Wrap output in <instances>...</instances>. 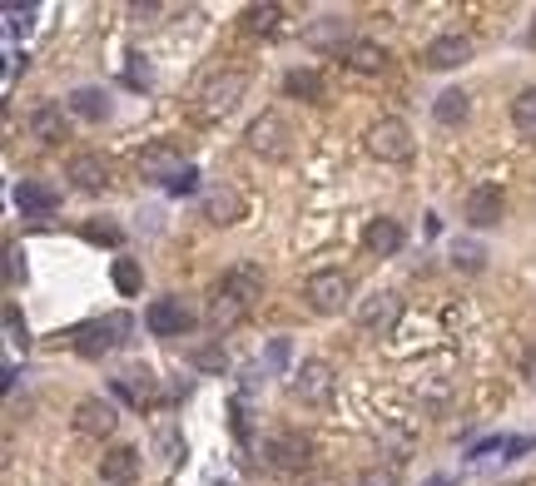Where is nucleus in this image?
<instances>
[{
    "instance_id": "1",
    "label": "nucleus",
    "mask_w": 536,
    "mask_h": 486,
    "mask_svg": "<svg viewBox=\"0 0 536 486\" xmlns=\"http://www.w3.org/2000/svg\"><path fill=\"white\" fill-rule=\"evenodd\" d=\"M244 90H249V75L244 70H209L204 80H199V110L204 115H229L239 100H244Z\"/></svg>"
},
{
    "instance_id": "2",
    "label": "nucleus",
    "mask_w": 536,
    "mask_h": 486,
    "mask_svg": "<svg viewBox=\"0 0 536 486\" xmlns=\"http://www.w3.org/2000/svg\"><path fill=\"white\" fill-rule=\"evenodd\" d=\"M264 467L268 472H278V477H298V472H308V467H313V442H308L303 432H278V437H268L264 442Z\"/></svg>"
},
{
    "instance_id": "3",
    "label": "nucleus",
    "mask_w": 536,
    "mask_h": 486,
    "mask_svg": "<svg viewBox=\"0 0 536 486\" xmlns=\"http://www.w3.org/2000/svg\"><path fill=\"white\" fill-rule=\"evenodd\" d=\"M303 298H308L313 313H343L348 298H353V278H348L343 268H318V273L308 278Z\"/></svg>"
},
{
    "instance_id": "4",
    "label": "nucleus",
    "mask_w": 536,
    "mask_h": 486,
    "mask_svg": "<svg viewBox=\"0 0 536 486\" xmlns=\"http://www.w3.org/2000/svg\"><path fill=\"white\" fill-rule=\"evenodd\" d=\"M130 313H110V318H100V323H85L80 333H75V353L80 358H105V353H115L120 343H125V333H130Z\"/></svg>"
},
{
    "instance_id": "5",
    "label": "nucleus",
    "mask_w": 536,
    "mask_h": 486,
    "mask_svg": "<svg viewBox=\"0 0 536 486\" xmlns=\"http://www.w3.org/2000/svg\"><path fill=\"white\" fill-rule=\"evenodd\" d=\"M368 154L383 159V164H402L412 159V129L402 120H378L368 129Z\"/></svg>"
},
{
    "instance_id": "6",
    "label": "nucleus",
    "mask_w": 536,
    "mask_h": 486,
    "mask_svg": "<svg viewBox=\"0 0 536 486\" xmlns=\"http://www.w3.org/2000/svg\"><path fill=\"white\" fill-rule=\"evenodd\" d=\"M144 328H149L154 338H184V333L194 328V313H189L184 298H154L149 313H144Z\"/></svg>"
},
{
    "instance_id": "7",
    "label": "nucleus",
    "mask_w": 536,
    "mask_h": 486,
    "mask_svg": "<svg viewBox=\"0 0 536 486\" xmlns=\"http://www.w3.org/2000/svg\"><path fill=\"white\" fill-rule=\"evenodd\" d=\"M249 149L254 154H264V159H283L288 149H293V129L283 115H259V120L249 124Z\"/></svg>"
},
{
    "instance_id": "8",
    "label": "nucleus",
    "mask_w": 536,
    "mask_h": 486,
    "mask_svg": "<svg viewBox=\"0 0 536 486\" xmlns=\"http://www.w3.org/2000/svg\"><path fill=\"white\" fill-rule=\"evenodd\" d=\"M462 214H467V224H472V229H497V224L507 219V199H502V189H497V184H477V189L467 194Z\"/></svg>"
},
{
    "instance_id": "9",
    "label": "nucleus",
    "mask_w": 536,
    "mask_h": 486,
    "mask_svg": "<svg viewBox=\"0 0 536 486\" xmlns=\"http://www.w3.org/2000/svg\"><path fill=\"white\" fill-rule=\"evenodd\" d=\"M139 169H144V179H159V184L169 189V184H174L189 164H184V154H179L169 139H159V144H149V149L139 154Z\"/></svg>"
},
{
    "instance_id": "10",
    "label": "nucleus",
    "mask_w": 536,
    "mask_h": 486,
    "mask_svg": "<svg viewBox=\"0 0 536 486\" xmlns=\"http://www.w3.org/2000/svg\"><path fill=\"white\" fill-rule=\"evenodd\" d=\"M244 209H249V204H244V194H239V189H229V184L204 189V199H199V214H204L209 224H219V229H224V224H239V219H244Z\"/></svg>"
},
{
    "instance_id": "11",
    "label": "nucleus",
    "mask_w": 536,
    "mask_h": 486,
    "mask_svg": "<svg viewBox=\"0 0 536 486\" xmlns=\"http://www.w3.org/2000/svg\"><path fill=\"white\" fill-rule=\"evenodd\" d=\"M293 397H303V402H328L333 397V367L318 363V358H308V363L293 372Z\"/></svg>"
},
{
    "instance_id": "12",
    "label": "nucleus",
    "mask_w": 536,
    "mask_h": 486,
    "mask_svg": "<svg viewBox=\"0 0 536 486\" xmlns=\"http://www.w3.org/2000/svg\"><path fill=\"white\" fill-rule=\"evenodd\" d=\"M115 427H120L115 402H105V397H85V402L75 407V432H85V437H110Z\"/></svg>"
},
{
    "instance_id": "13",
    "label": "nucleus",
    "mask_w": 536,
    "mask_h": 486,
    "mask_svg": "<svg viewBox=\"0 0 536 486\" xmlns=\"http://www.w3.org/2000/svg\"><path fill=\"white\" fill-rule=\"evenodd\" d=\"M398 318H402V298L398 293H373V298H363V303H358V323H363L368 333H388Z\"/></svg>"
},
{
    "instance_id": "14",
    "label": "nucleus",
    "mask_w": 536,
    "mask_h": 486,
    "mask_svg": "<svg viewBox=\"0 0 536 486\" xmlns=\"http://www.w3.org/2000/svg\"><path fill=\"white\" fill-rule=\"evenodd\" d=\"M422 60H427L432 70H457V65L472 60V40H467V35H437Z\"/></svg>"
},
{
    "instance_id": "15",
    "label": "nucleus",
    "mask_w": 536,
    "mask_h": 486,
    "mask_svg": "<svg viewBox=\"0 0 536 486\" xmlns=\"http://www.w3.org/2000/svg\"><path fill=\"white\" fill-rule=\"evenodd\" d=\"M219 288H229L239 303H249V308H254V303L264 298V273H259L254 263H234V268L224 273V283H219Z\"/></svg>"
},
{
    "instance_id": "16",
    "label": "nucleus",
    "mask_w": 536,
    "mask_h": 486,
    "mask_svg": "<svg viewBox=\"0 0 536 486\" xmlns=\"http://www.w3.org/2000/svg\"><path fill=\"white\" fill-rule=\"evenodd\" d=\"M139 477V452L134 447H115L100 457V482L105 486H130Z\"/></svg>"
},
{
    "instance_id": "17",
    "label": "nucleus",
    "mask_w": 536,
    "mask_h": 486,
    "mask_svg": "<svg viewBox=\"0 0 536 486\" xmlns=\"http://www.w3.org/2000/svg\"><path fill=\"white\" fill-rule=\"evenodd\" d=\"M70 184L85 189V194H95V189L110 184V164H105L100 154H75V159H70Z\"/></svg>"
},
{
    "instance_id": "18",
    "label": "nucleus",
    "mask_w": 536,
    "mask_h": 486,
    "mask_svg": "<svg viewBox=\"0 0 536 486\" xmlns=\"http://www.w3.org/2000/svg\"><path fill=\"white\" fill-rule=\"evenodd\" d=\"M115 397H125L130 407H149L154 402V372L149 367H130L115 377Z\"/></svg>"
},
{
    "instance_id": "19",
    "label": "nucleus",
    "mask_w": 536,
    "mask_h": 486,
    "mask_svg": "<svg viewBox=\"0 0 536 486\" xmlns=\"http://www.w3.org/2000/svg\"><path fill=\"white\" fill-rule=\"evenodd\" d=\"M15 204H20L25 214H50V209L60 204V194H55V184H45V179H20V184H15Z\"/></svg>"
},
{
    "instance_id": "20",
    "label": "nucleus",
    "mask_w": 536,
    "mask_h": 486,
    "mask_svg": "<svg viewBox=\"0 0 536 486\" xmlns=\"http://www.w3.org/2000/svg\"><path fill=\"white\" fill-rule=\"evenodd\" d=\"M402 239H407V234H402L398 219H373V224H368V234H363V248H368V253H378V258H393V253L402 248Z\"/></svg>"
},
{
    "instance_id": "21",
    "label": "nucleus",
    "mask_w": 536,
    "mask_h": 486,
    "mask_svg": "<svg viewBox=\"0 0 536 486\" xmlns=\"http://www.w3.org/2000/svg\"><path fill=\"white\" fill-rule=\"evenodd\" d=\"M65 105H70V115H80V120H90V124H100L110 115V95H105L100 85H80Z\"/></svg>"
},
{
    "instance_id": "22",
    "label": "nucleus",
    "mask_w": 536,
    "mask_h": 486,
    "mask_svg": "<svg viewBox=\"0 0 536 486\" xmlns=\"http://www.w3.org/2000/svg\"><path fill=\"white\" fill-rule=\"evenodd\" d=\"M283 90H288L293 100H308V105H318V100L328 95V85H323V75H318V70H308V65H298V70H288V75H283Z\"/></svg>"
},
{
    "instance_id": "23",
    "label": "nucleus",
    "mask_w": 536,
    "mask_h": 486,
    "mask_svg": "<svg viewBox=\"0 0 536 486\" xmlns=\"http://www.w3.org/2000/svg\"><path fill=\"white\" fill-rule=\"evenodd\" d=\"M343 60H348L358 75H378V70L388 65V50H383V45H373V40H348Z\"/></svg>"
},
{
    "instance_id": "24",
    "label": "nucleus",
    "mask_w": 536,
    "mask_h": 486,
    "mask_svg": "<svg viewBox=\"0 0 536 486\" xmlns=\"http://www.w3.org/2000/svg\"><path fill=\"white\" fill-rule=\"evenodd\" d=\"M244 318H249V303H239L229 288H219V293H214V303H209V323L224 333V328H239Z\"/></svg>"
},
{
    "instance_id": "25",
    "label": "nucleus",
    "mask_w": 536,
    "mask_h": 486,
    "mask_svg": "<svg viewBox=\"0 0 536 486\" xmlns=\"http://www.w3.org/2000/svg\"><path fill=\"white\" fill-rule=\"evenodd\" d=\"M30 134H35L40 144H60V139H65V110H60V105L30 110Z\"/></svg>"
},
{
    "instance_id": "26",
    "label": "nucleus",
    "mask_w": 536,
    "mask_h": 486,
    "mask_svg": "<svg viewBox=\"0 0 536 486\" xmlns=\"http://www.w3.org/2000/svg\"><path fill=\"white\" fill-rule=\"evenodd\" d=\"M467 110H472L467 90H442V95L432 100V120L437 124H462L467 120Z\"/></svg>"
},
{
    "instance_id": "27",
    "label": "nucleus",
    "mask_w": 536,
    "mask_h": 486,
    "mask_svg": "<svg viewBox=\"0 0 536 486\" xmlns=\"http://www.w3.org/2000/svg\"><path fill=\"white\" fill-rule=\"evenodd\" d=\"M278 20H283V5H249V10H244V25H249L254 35H273Z\"/></svg>"
},
{
    "instance_id": "28",
    "label": "nucleus",
    "mask_w": 536,
    "mask_h": 486,
    "mask_svg": "<svg viewBox=\"0 0 536 486\" xmlns=\"http://www.w3.org/2000/svg\"><path fill=\"white\" fill-rule=\"evenodd\" d=\"M512 124H517L527 139H536V90H522V95L512 100Z\"/></svg>"
},
{
    "instance_id": "29",
    "label": "nucleus",
    "mask_w": 536,
    "mask_h": 486,
    "mask_svg": "<svg viewBox=\"0 0 536 486\" xmlns=\"http://www.w3.org/2000/svg\"><path fill=\"white\" fill-rule=\"evenodd\" d=\"M189 363L199 367V372H224V367H229V353H224V343H199V348L189 353Z\"/></svg>"
},
{
    "instance_id": "30",
    "label": "nucleus",
    "mask_w": 536,
    "mask_h": 486,
    "mask_svg": "<svg viewBox=\"0 0 536 486\" xmlns=\"http://www.w3.org/2000/svg\"><path fill=\"white\" fill-rule=\"evenodd\" d=\"M343 35H348V25H343L338 15H323V20L308 30V40H313V45H333V40H338V50H343Z\"/></svg>"
},
{
    "instance_id": "31",
    "label": "nucleus",
    "mask_w": 536,
    "mask_h": 486,
    "mask_svg": "<svg viewBox=\"0 0 536 486\" xmlns=\"http://www.w3.org/2000/svg\"><path fill=\"white\" fill-rule=\"evenodd\" d=\"M139 283H144V278H139V263H134V258H115V288H120L125 298H134Z\"/></svg>"
},
{
    "instance_id": "32",
    "label": "nucleus",
    "mask_w": 536,
    "mask_h": 486,
    "mask_svg": "<svg viewBox=\"0 0 536 486\" xmlns=\"http://www.w3.org/2000/svg\"><path fill=\"white\" fill-rule=\"evenodd\" d=\"M452 263H457V268H467V273H477V268H482V263H487V253H482V243H452Z\"/></svg>"
},
{
    "instance_id": "33",
    "label": "nucleus",
    "mask_w": 536,
    "mask_h": 486,
    "mask_svg": "<svg viewBox=\"0 0 536 486\" xmlns=\"http://www.w3.org/2000/svg\"><path fill=\"white\" fill-rule=\"evenodd\" d=\"M288 358H293V343H288V338H273V343H268V353H264V367H273V372H278Z\"/></svg>"
},
{
    "instance_id": "34",
    "label": "nucleus",
    "mask_w": 536,
    "mask_h": 486,
    "mask_svg": "<svg viewBox=\"0 0 536 486\" xmlns=\"http://www.w3.org/2000/svg\"><path fill=\"white\" fill-rule=\"evenodd\" d=\"M5 333H10V343H15V348H25V343H30V338H25V323H20V308H15V303L5 308Z\"/></svg>"
},
{
    "instance_id": "35",
    "label": "nucleus",
    "mask_w": 536,
    "mask_h": 486,
    "mask_svg": "<svg viewBox=\"0 0 536 486\" xmlns=\"http://www.w3.org/2000/svg\"><path fill=\"white\" fill-rule=\"evenodd\" d=\"M85 239L90 243H120L125 234H120L115 224H85Z\"/></svg>"
},
{
    "instance_id": "36",
    "label": "nucleus",
    "mask_w": 536,
    "mask_h": 486,
    "mask_svg": "<svg viewBox=\"0 0 536 486\" xmlns=\"http://www.w3.org/2000/svg\"><path fill=\"white\" fill-rule=\"evenodd\" d=\"M194 189H199V169L189 164V169H184V174H179V179L169 184V194H194Z\"/></svg>"
},
{
    "instance_id": "37",
    "label": "nucleus",
    "mask_w": 536,
    "mask_h": 486,
    "mask_svg": "<svg viewBox=\"0 0 536 486\" xmlns=\"http://www.w3.org/2000/svg\"><path fill=\"white\" fill-rule=\"evenodd\" d=\"M20 278H25V263H20V248H10V253H5V283L15 288Z\"/></svg>"
},
{
    "instance_id": "38",
    "label": "nucleus",
    "mask_w": 536,
    "mask_h": 486,
    "mask_svg": "<svg viewBox=\"0 0 536 486\" xmlns=\"http://www.w3.org/2000/svg\"><path fill=\"white\" fill-rule=\"evenodd\" d=\"M234 432L249 442V417H244V402H234Z\"/></svg>"
},
{
    "instance_id": "39",
    "label": "nucleus",
    "mask_w": 536,
    "mask_h": 486,
    "mask_svg": "<svg viewBox=\"0 0 536 486\" xmlns=\"http://www.w3.org/2000/svg\"><path fill=\"white\" fill-rule=\"evenodd\" d=\"M522 377L536 387V348H527V358H522Z\"/></svg>"
},
{
    "instance_id": "40",
    "label": "nucleus",
    "mask_w": 536,
    "mask_h": 486,
    "mask_svg": "<svg viewBox=\"0 0 536 486\" xmlns=\"http://www.w3.org/2000/svg\"><path fill=\"white\" fill-rule=\"evenodd\" d=\"M422 486H452V477H427Z\"/></svg>"
},
{
    "instance_id": "41",
    "label": "nucleus",
    "mask_w": 536,
    "mask_h": 486,
    "mask_svg": "<svg viewBox=\"0 0 536 486\" xmlns=\"http://www.w3.org/2000/svg\"><path fill=\"white\" fill-rule=\"evenodd\" d=\"M527 40H532V45H536V15H532V30H527Z\"/></svg>"
}]
</instances>
